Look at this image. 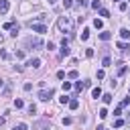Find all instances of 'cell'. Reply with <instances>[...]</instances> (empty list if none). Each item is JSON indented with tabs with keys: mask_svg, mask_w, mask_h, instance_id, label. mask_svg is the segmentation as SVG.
Segmentation results:
<instances>
[{
	"mask_svg": "<svg viewBox=\"0 0 130 130\" xmlns=\"http://www.w3.org/2000/svg\"><path fill=\"white\" fill-rule=\"evenodd\" d=\"M110 63H112V59H110V57H104V61H102V65H104V67H108Z\"/></svg>",
	"mask_w": 130,
	"mask_h": 130,
	"instance_id": "21",
	"label": "cell"
},
{
	"mask_svg": "<svg viewBox=\"0 0 130 130\" xmlns=\"http://www.w3.org/2000/svg\"><path fill=\"white\" fill-rule=\"evenodd\" d=\"M102 100H104V104H110V102H112V95H110V93H104Z\"/></svg>",
	"mask_w": 130,
	"mask_h": 130,
	"instance_id": "14",
	"label": "cell"
},
{
	"mask_svg": "<svg viewBox=\"0 0 130 130\" xmlns=\"http://www.w3.org/2000/svg\"><path fill=\"white\" fill-rule=\"evenodd\" d=\"M47 2H49V4H55V2H57V0H47Z\"/></svg>",
	"mask_w": 130,
	"mask_h": 130,
	"instance_id": "40",
	"label": "cell"
},
{
	"mask_svg": "<svg viewBox=\"0 0 130 130\" xmlns=\"http://www.w3.org/2000/svg\"><path fill=\"white\" fill-rule=\"evenodd\" d=\"M67 55H69V47H67V43H65V45L61 47V57H67Z\"/></svg>",
	"mask_w": 130,
	"mask_h": 130,
	"instance_id": "12",
	"label": "cell"
},
{
	"mask_svg": "<svg viewBox=\"0 0 130 130\" xmlns=\"http://www.w3.org/2000/svg\"><path fill=\"white\" fill-rule=\"evenodd\" d=\"M77 108H79V100H77V98L69 100V110H77Z\"/></svg>",
	"mask_w": 130,
	"mask_h": 130,
	"instance_id": "8",
	"label": "cell"
},
{
	"mask_svg": "<svg viewBox=\"0 0 130 130\" xmlns=\"http://www.w3.org/2000/svg\"><path fill=\"white\" fill-rule=\"evenodd\" d=\"M0 57H2V59H8V53H6L4 49H0Z\"/></svg>",
	"mask_w": 130,
	"mask_h": 130,
	"instance_id": "33",
	"label": "cell"
},
{
	"mask_svg": "<svg viewBox=\"0 0 130 130\" xmlns=\"http://www.w3.org/2000/svg\"><path fill=\"white\" fill-rule=\"evenodd\" d=\"M126 8H128V4H126V2H120V10H122V12H124V10H126Z\"/></svg>",
	"mask_w": 130,
	"mask_h": 130,
	"instance_id": "34",
	"label": "cell"
},
{
	"mask_svg": "<svg viewBox=\"0 0 130 130\" xmlns=\"http://www.w3.org/2000/svg\"><path fill=\"white\" fill-rule=\"evenodd\" d=\"M102 130H106V128H102Z\"/></svg>",
	"mask_w": 130,
	"mask_h": 130,
	"instance_id": "43",
	"label": "cell"
},
{
	"mask_svg": "<svg viewBox=\"0 0 130 130\" xmlns=\"http://www.w3.org/2000/svg\"><path fill=\"white\" fill-rule=\"evenodd\" d=\"M65 77V71H57V79H63Z\"/></svg>",
	"mask_w": 130,
	"mask_h": 130,
	"instance_id": "38",
	"label": "cell"
},
{
	"mask_svg": "<svg viewBox=\"0 0 130 130\" xmlns=\"http://www.w3.org/2000/svg\"><path fill=\"white\" fill-rule=\"evenodd\" d=\"M114 126H116V128H122V126H124V120H120V118H118V120L114 122Z\"/></svg>",
	"mask_w": 130,
	"mask_h": 130,
	"instance_id": "23",
	"label": "cell"
},
{
	"mask_svg": "<svg viewBox=\"0 0 130 130\" xmlns=\"http://www.w3.org/2000/svg\"><path fill=\"white\" fill-rule=\"evenodd\" d=\"M100 16H104V18H108V16H110V12H108L106 8H100Z\"/></svg>",
	"mask_w": 130,
	"mask_h": 130,
	"instance_id": "16",
	"label": "cell"
},
{
	"mask_svg": "<svg viewBox=\"0 0 130 130\" xmlns=\"http://www.w3.org/2000/svg\"><path fill=\"white\" fill-rule=\"evenodd\" d=\"M32 130H49V122L47 120H39L32 124Z\"/></svg>",
	"mask_w": 130,
	"mask_h": 130,
	"instance_id": "5",
	"label": "cell"
},
{
	"mask_svg": "<svg viewBox=\"0 0 130 130\" xmlns=\"http://www.w3.org/2000/svg\"><path fill=\"white\" fill-rule=\"evenodd\" d=\"M26 45H28V47L39 49V47H43V41H41L39 37H30V39H26Z\"/></svg>",
	"mask_w": 130,
	"mask_h": 130,
	"instance_id": "4",
	"label": "cell"
},
{
	"mask_svg": "<svg viewBox=\"0 0 130 130\" xmlns=\"http://www.w3.org/2000/svg\"><path fill=\"white\" fill-rule=\"evenodd\" d=\"M4 122H6V120H4V116H0V126H4Z\"/></svg>",
	"mask_w": 130,
	"mask_h": 130,
	"instance_id": "39",
	"label": "cell"
},
{
	"mask_svg": "<svg viewBox=\"0 0 130 130\" xmlns=\"http://www.w3.org/2000/svg\"><path fill=\"white\" fill-rule=\"evenodd\" d=\"M8 8H10V2L8 0H0V14H6Z\"/></svg>",
	"mask_w": 130,
	"mask_h": 130,
	"instance_id": "6",
	"label": "cell"
},
{
	"mask_svg": "<svg viewBox=\"0 0 130 130\" xmlns=\"http://www.w3.org/2000/svg\"><path fill=\"white\" fill-rule=\"evenodd\" d=\"M69 89H71V83L65 81V83H63V91H69Z\"/></svg>",
	"mask_w": 130,
	"mask_h": 130,
	"instance_id": "26",
	"label": "cell"
},
{
	"mask_svg": "<svg viewBox=\"0 0 130 130\" xmlns=\"http://www.w3.org/2000/svg\"><path fill=\"white\" fill-rule=\"evenodd\" d=\"M128 2H130V0H128Z\"/></svg>",
	"mask_w": 130,
	"mask_h": 130,
	"instance_id": "44",
	"label": "cell"
},
{
	"mask_svg": "<svg viewBox=\"0 0 130 130\" xmlns=\"http://www.w3.org/2000/svg\"><path fill=\"white\" fill-rule=\"evenodd\" d=\"M28 26H30L35 32H39V35L47 32V26H45V24H41V22H32V20H30V22H28Z\"/></svg>",
	"mask_w": 130,
	"mask_h": 130,
	"instance_id": "2",
	"label": "cell"
},
{
	"mask_svg": "<svg viewBox=\"0 0 130 130\" xmlns=\"http://www.w3.org/2000/svg\"><path fill=\"white\" fill-rule=\"evenodd\" d=\"M91 6L98 10V8H102V2H100V0H93V2H91Z\"/></svg>",
	"mask_w": 130,
	"mask_h": 130,
	"instance_id": "20",
	"label": "cell"
},
{
	"mask_svg": "<svg viewBox=\"0 0 130 130\" xmlns=\"http://www.w3.org/2000/svg\"><path fill=\"white\" fill-rule=\"evenodd\" d=\"M81 89H83V83L77 81V83H75V91H81Z\"/></svg>",
	"mask_w": 130,
	"mask_h": 130,
	"instance_id": "27",
	"label": "cell"
},
{
	"mask_svg": "<svg viewBox=\"0 0 130 130\" xmlns=\"http://www.w3.org/2000/svg\"><path fill=\"white\" fill-rule=\"evenodd\" d=\"M2 41H4V37H2V35H0V45H2Z\"/></svg>",
	"mask_w": 130,
	"mask_h": 130,
	"instance_id": "41",
	"label": "cell"
},
{
	"mask_svg": "<svg viewBox=\"0 0 130 130\" xmlns=\"http://www.w3.org/2000/svg\"><path fill=\"white\" fill-rule=\"evenodd\" d=\"M87 39H89V30H87V28H85V30H83V32H81V41H87Z\"/></svg>",
	"mask_w": 130,
	"mask_h": 130,
	"instance_id": "17",
	"label": "cell"
},
{
	"mask_svg": "<svg viewBox=\"0 0 130 130\" xmlns=\"http://www.w3.org/2000/svg\"><path fill=\"white\" fill-rule=\"evenodd\" d=\"M91 95H93L95 100H98V98H102V89H100V87H93V89H91Z\"/></svg>",
	"mask_w": 130,
	"mask_h": 130,
	"instance_id": "11",
	"label": "cell"
},
{
	"mask_svg": "<svg viewBox=\"0 0 130 130\" xmlns=\"http://www.w3.org/2000/svg\"><path fill=\"white\" fill-rule=\"evenodd\" d=\"M128 104H130V98H124V100H122V104H120V106H122V108H126V106H128Z\"/></svg>",
	"mask_w": 130,
	"mask_h": 130,
	"instance_id": "28",
	"label": "cell"
},
{
	"mask_svg": "<svg viewBox=\"0 0 130 130\" xmlns=\"http://www.w3.org/2000/svg\"><path fill=\"white\" fill-rule=\"evenodd\" d=\"M35 112H37V106L30 104V106H28V114H35Z\"/></svg>",
	"mask_w": 130,
	"mask_h": 130,
	"instance_id": "29",
	"label": "cell"
},
{
	"mask_svg": "<svg viewBox=\"0 0 130 130\" xmlns=\"http://www.w3.org/2000/svg\"><path fill=\"white\" fill-rule=\"evenodd\" d=\"M57 26H59L61 32H71V20H69L67 16H61V18L57 20Z\"/></svg>",
	"mask_w": 130,
	"mask_h": 130,
	"instance_id": "1",
	"label": "cell"
},
{
	"mask_svg": "<svg viewBox=\"0 0 130 130\" xmlns=\"http://www.w3.org/2000/svg\"><path fill=\"white\" fill-rule=\"evenodd\" d=\"M24 57V51H16V59H22Z\"/></svg>",
	"mask_w": 130,
	"mask_h": 130,
	"instance_id": "36",
	"label": "cell"
},
{
	"mask_svg": "<svg viewBox=\"0 0 130 130\" xmlns=\"http://www.w3.org/2000/svg\"><path fill=\"white\" fill-rule=\"evenodd\" d=\"M22 106H24L22 100H14V108H22Z\"/></svg>",
	"mask_w": 130,
	"mask_h": 130,
	"instance_id": "22",
	"label": "cell"
},
{
	"mask_svg": "<svg viewBox=\"0 0 130 130\" xmlns=\"http://www.w3.org/2000/svg\"><path fill=\"white\" fill-rule=\"evenodd\" d=\"M100 39H102V41H110V39H112V32H108V30H106V32H100Z\"/></svg>",
	"mask_w": 130,
	"mask_h": 130,
	"instance_id": "9",
	"label": "cell"
},
{
	"mask_svg": "<svg viewBox=\"0 0 130 130\" xmlns=\"http://www.w3.org/2000/svg\"><path fill=\"white\" fill-rule=\"evenodd\" d=\"M128 124H130V114H128Z\"/></svg>",
	"mask_w": 130,
	"mask_h": 130,
	"instance_id": "42",
	"label": "cell"
},
{
	"mask_svg": "<svg viewBox=\"0 0 130 130\" xmlns=\"http://www.w3.org/2000/svg\"><path fill=\"white\" fill-rule=\"evenodd\" d=\"M63 6H65V8H71V6H73V0H63Z\"/></svg>",
	"mask_w": 130,
	"mask_h": 130,
	"instance_id": "24",
	"label": "cell"
},
{
	"mask_svg": "<svg viewBox=\"0 0 130 130\" xmlns=\"http://www.w3.org/2000/svg\"><path fill=\"white\" fill-rule=\"evenodd\" d=\"M47 49H49V51H53V49H55V43H51V41H49V43H47Z\"/></svg>",
	"mask_w": 130,
	"mask_h": 130,
	"instance_id": "35",
	"label": "cell"
},
{
	"mask_svg": "<svg viewBox=\"0 0 130 130\" xmlns=\"http://www.w3.org/2000/svg\"><path fill=\"white\" fill-rule=\"evenodd\" d=\"M61 104H69V95H65V93H63V98H61Z\"/></svg>",
	"mask_w": 130,
	"mask_h": 130,
	"instance_id": "31",
	"label": "cell"
},
{
	"mask_svg": "<svg viewBox=\"0 0 130 130\" xmlns=\"http://www.w3.org/2000/svg\"><path fill=\"white\" fill-rule=\"evenodd\" d=\"M12 130H26V124H22V122H18V124H16V126H14Z\"/></svg>",
	"mask_w": 130,
	"mask_h": 130,
	"instance_id": "15",
	"label": "cell"
},
{
	"mask_svg": "<svg viewBox=\"0 0 130 130\" xmlns=\"http://www.w3.org/2000/svg\"><path fill=\"white\" fill-rule=\"evenodd\" d=\"M120 114H122V106H118V108L114 110V116H120Z\"/></svg>",
	"mask_w": 130,
	"mask_h": 130,
	"instance_id": "32",
	"label": "cell"
},
{
	"mask_svg": "<svg viewBox=\"0 0 130 130\" xmlns=\"http://www.w3.org/2000/svg\"><path fill=\"white\" fill-rule=\"evenodd\" d=\"M67 77H69V79H77V71H75V69H73V71H69V73H67Z\"/></svg>",
	"mask_w": 130,
	"mask_h": 130,
	"instance_id": "19",
	"label": "cell"
},
{
	"mask_svg": "<svg viewBox=\"0 0 130 130\" xmlns=\"http://www.w3.org/2000/svg\"><path fill=\"white\" fill-rule=\"evenodd\" d=\"M93 26H95V28H102V20L95 18V20H93Z\"/></svg>",
	"mask_w": 130,
	"mask_h": 130,
	"instance_id": "25",
	"label": "cell"
},
{
	"mask_svg": "<svg viewBox=\"0 0 130 130\" xmlns=\"http://www.w3.org/2000/svg\"><path fill=\"white\" fill-rule=\"evenodd\" d=\"M53 93H55L53 89H41V91H39V100H43V102H49V100L53 98Z\"/></svg>",
	"mask_w": 130,
	"mask_h": 130,
	"instance_id": "3",
	"label": "cell"
},
{
	"mask_svg": "<svg viewBox=\"0 0 130 130\" xmlns=\"http://www.w3.org/2000/svg\"><path fill=\"white\" fill-rule=\"evenodd\" d=\"M120 37H122V39H130V30H128V28H122V30H120Z\"/></svg>",
	"mask_w": 130,
	"mask_h": 130,
	"instance_id": "13",
	"label": "cell"
},
{
	"mask_svg": "<svg viewBox=\"0 0 130 130\" xmlns=\"http://www.w3.org/2000/svg\"><path fill=\"white\" fill-rule=\"evenodd\" d=\"M106 116H108V110L102 108V110H100V118H106Z\"/></svg>",
	"mask_w": 130,
	"mask_h": 130,
	"instance_id": "30",
	"label": "cell"
},
{
	"mask_svg": "<svg viewBox=\"0 0 130 130\" xmlns=\"http://www.w3.org/2000/svg\"><path fill=\"white\" fill-rule=\"evenodd\" d=\"M124 73H126V67H124V65H122V67H120V69H118V75H124Z\"/></svg>",
	"mask_w": 130,
	"mask_h": 130,
	"instance_id": "37",
	"label": "cell"
},
{
	"mask_svg": "<svg viewBox=\"0 0 130 130\" xmlns=\"http://www.w3.org/2000/svg\"><path fill=\"white\" fill-rule=\"evenodd\" d=\"M10 93H12V83H8V85L4 87V91H2V95H6V98H8Z\"/></svg>",
	"mask_w": 130,
	"mask_h": 130,
	"instance_id": "10",
	"label": "cell"
},
{
	"mask_svg": "<svg viewBox=\"0 0 130 130\" xmlns=\"http://www.w3.org/2000/svg\"><path fill=\"white\" fill-rule=\"evenodd\" d=\"M118 49L124 53V51H128V45H126V43H118Z\"/></svg>",
	"mask_w": 130,
	"mask_h": 130,
	"instance_id": "18",
	"label": "cell"
},
{
	"mask_svg": "<svg viewBox=\"0 0 130 130\" xmlns=\"http://www.w3.org/2000/svg\"><path fill=\"white\" fill-rule=\"evenodd\" d=\"M28 65H30V67H35V69H39V67H41V59H39V57H35V59H30V61H28Z\"/></svg>",
	"mask_w": 130,
	"mask_h": 130,
	"instance_id": "7",
	"label": "cell"
}]
</instances>
